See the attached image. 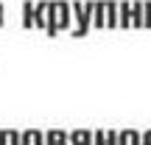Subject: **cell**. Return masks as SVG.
I'll list each match as a JSON object with an SVG mask.
<instances>
[{
  "mask_svg": "<svg viewBox=\"0 0 151 145\" xmlns=\"http://www.w3.org/2000/svg\"><path fill=\"white\" fill-rule=\"evenodd\" d=\"M92 28H106V0H95L92 6Z\"/></svg>",
  "mask_w": 151,
  "mask_h": 145,
  "instance_id": "3",
  "label": "cell"
},
{
  "mask_svg": "<svg viewBox=\"0 0 151 145\" xmlns=\"http://www.w3.org/2000/svg\"><path fill=\"white\" fill-rule=\"evenodd\" d=\"M129 14H132V25H134V28H143V0L129 3Z\"/></svg>",
  "mask_w": 151,
  "mask_h": 145,
  "instance_id": "8",
  "label": "cell"
},
{
  "mask_svg": "<svg viewBox=\"0 0 151 145\" xmlns=\"http://www.w3.org/2000/svg\"><path fill=\"white\" fill-rule=\"evenodd\" d=\"M106 28H118V3H106Z\"/></svg>",
  "mask_w": 151,
  "mask_h": 145,
  "instance_id": "13",
  "label": "cell"
},
{
  "mask_svg": "<svg viewBox=\"0 0 151 145\" xmlns=\"http://www.w3.org/2000/svg\"><path fill=\"white\" fill-rule=\"evenodd\" d=\"M0 145H20V131L0 129Z\"/></svg>",
  "mask_w": 151,
  "mask_h": 145,
  "instance_id": "10",
  "label": "cell"
},
{
  "mask_svg": "<svg viewBox=\"0 0 151 145\" xmlns=\"http://www.w3.org/2000/svg\"><path fill=\"white\" fill-rule=\"evenodd\" d=\"M67 145H92V131H87V129L67 131Z\"/></svg>",
  "mask_w": 151,
  "mask_h": 145,
  "instance_id": "4",
  "label": "cell"
},
{
  "mask_svg": "<svg viewBox=\"0 0 151 145\" xmlns=\"http://www.w3.org/2000/svg\"><path fill=\"white\" fill-rule=\"evenodd\" d=\"M45 11L48 3H34V28H45Z\"/></svg>",
  "mask_w": 151,
  "mask_h": 145,
  "instance_id": "11",
  "label": "cell"
},
{
  "mask_svg": "<svg viewBox=\"0 0 151 145\" xmlns=\"http://www.w3.org/2000/svg\"><path fill=\"white\" fill-rule=\"evenodd\" d=\"M118 145H140V131H134V129L118 131Z\"/></svg>",
  "mask_w": 151,
  "mask_h": 145,
  "instance_id": "7",
  "label": "cell"
},
{
  "mask_svg": "<svg viewBox=\"0 0 151 145\" xmlns=\"http://www.w3.org/2000/svg\"><path fill=\"white\" fill-rule=\"evenodd\" d=\"M140 145H151V129L146 131V134H140Z\"/></svg>",
  "mask_w": 151,
  "mask_h": 145,
  "instance_id": "17",
  "label": "cell"
},
{
  "mask_svg": "<svg viewBox=\"0 0 151 145\" xmlns=\"http://www.w3.org/2000/svg\"><path fill=\"white\" fill-rule=\"evenodd\" d=\"M3 22H6V6L0 3V28H3Z\"/></svg>",
  "mask_w": 151,
  "mask_h": 145,
  "instance_id": "18",
  "label": "cell"
},
{
  "mask_svg": "<svg viewBox=\"0 0 151 145\" xmlns=\"http://www.w3.org/2000/svg\"><path fill=\"white\" fill-rule=\"evenodd\" d=\"M104 140H106V131H92V145H104Z\"/></svg>",
  "mask_w": 151,
  "mask_h": 145,
  "instance_id": "15",
  "label": "cell"
},
{
  "mask_svg": "<svg viewBox=\"0 0 151 145\" xmlns=\"http://www.w3.org/2000/svg\"><path fill=\"white\" fill-rule=\"evenodd\" d=\"M104 145H118V131H106V140Z\"/></svg>",
  "mask_w": 151,
  "mask_h": 145,
  "instance_id": "16",
  "label": "cell"
},
{
  "mask_svg": "<svg viewBox=\"0 0 151 145\" xmlns=\"http://www.w3.org/2000/svg\"><path fill=\"white\" fill-rule=\"evenodd\" d=\"M45 145H67V131L48 129V131H45Z\"/></svg>",
  "mask_w": 151,
  "mask_h": 145,
  "instance_id": "6",
  "label": "cell"
},
{
  "mask_svg": "<svg viewBox=\"0 0 151 145\" xmlns=\"http://www.w3.org/2000/svg\"><path fill=\"white\" fill-rule=\"evenodd\" d=\"M118 28H132V14H129V3H118Z\"/></svg>",
  "mask_w": 151,
  "mask_h": 145,
  "instance_id": "9",
  "label": "cell"
},
{
  "mask_svg": "<svg viewBox=\"0 0 151 145\" xmlns=\"http://www.w3.org/2000/svg\"><path fill=\"white\" fill-rule=\"evenodd\" d=\"M20 145H45V134L39 129H25L20 131Z\"/></svg>",
  "mask_w": 151,
  "mask_h": 145,
  "instance_id": "5",
  "label": "cell"
},
{
  "mask_svg": "<svg viewBox=\"0 0 151 145\" xmlns=\"http://www.w3.org/2000/svg\"><path fill=\"white\" fill-rule=\"evenodd\" d=\"M143 28H151V3L143 0Z\"/></svg>",
  "mask_w": 151,
  "mask_h": 145,
  "instance_id": "14",
  "label": "cell"
},
{
  "mask_svg": "<svg viewBox=\"0 0 151 145\" xmlns=\"http://www.w3.org/2000/svg\"><path fill=\"white\" fill-rule=\"evenodd\" d=\"M22 28H34V3H22Z\"/></svg>",
  "mask_w": 151,
  "mask_h": 145,
  "instance_id": "12",
  "label": "cell"
},
{
  "mask_svg": "<svg viewBox=\"0 0 151 145\" xmlns=\"http://www.w3.org/2000/svg\"><path fill=\"white\" fill-rule=\"evenodd\" d=\"M70 6H73V20H76L73 34L76 36H84L87 28L92 25V6H95V0L92 3H70Z\"/></svg>",
  "mask_w": 151,
  "mask_h": 145,
  "instance_id": "2",
  "label": "cell"
},
{
  "mask_svg": "<svg viewBox=\"0 0 151 145\" xmlns=\"http://www.w3.org/2000/svg\"><path fill=\"white\" fill-rule=\"evenodd\" d=\"M73 25V6L65 3V0H50L48 11H45V31L48 36H56V34L67 31Z\"/></svg>",
  "mask_w": 151,
  "mask_h": 145,
  "instance_id": "1",
  "label": "cell"
}]
</instances>
